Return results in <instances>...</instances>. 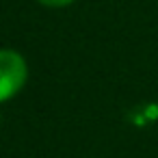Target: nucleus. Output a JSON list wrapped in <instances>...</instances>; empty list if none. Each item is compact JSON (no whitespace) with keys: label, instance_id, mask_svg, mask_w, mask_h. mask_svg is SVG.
<instances>
[{"label":"nucleus","instance_id":"obj_2","mask_svg":"<svg viewBox=\"0 0 158 158\" xmlns=\"http://www.w3.org/2000/svg\"><path fill=\"white\" fill-rule=\"evenodd\" d=\"M39 2L46 7H65V5H72L74 0H39Z\"/></svg>","mask_w":158,"mask_h":158},{"label":"nucleus","instance_id":"obj_1","mask_svg":"<svg viewBox=\"0 0 158 158\" xmlns=\"http://www.w3.org/2000/svg\"><path fill=\"white\" fill-rule=\"evenodd\" d=\"M26 82V63L13 50H0V102L13 98Z\"/></svg>","mask_w":158,"mask_h":158}]
</instances>
